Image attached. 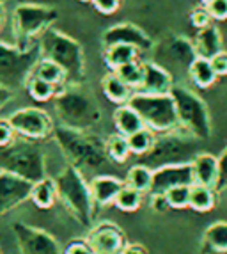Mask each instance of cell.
I'll use <instances>...</instances> for the list:
<instances>
[{"instance_id":"cell-1","label":"cell","mask_w":227,"mask_h":254,"mask_svg":"<svg viewBox=\"0 0 227 254\" xmlns=\"http://www.w3.org/2000/svg\"><path fill=\"white\" fill-rule=\"evenodd\" d=\"M52 135L67 160V165H73L80 173H96L110 162L107 142L96 133L71 130L60 125L54 128Z\"/></svg>"},{"instance_id":"cell-2","label":"cell","mask_w":227,"mask_h":254,"mask_svg":"<svg viewBox=\"0 0 227 254\" xmlns=\"http://www.w3.org/2000/svg\"><path fill=\"white\" fill-rule=\"evenodd\" d=\"M55 112L60 125L71 130L89 131L101 119V109L96 98L82 84H66L54 98Z\"/></svg>"},{"instance_id":"cell-3","label":"cell","mask_w":227,"mask_h":254,"mask_svg":"<svg viewBox=\"0 0 227 254\" xmlns=\"http://www.w3.org/2000/svg\"><path fill=\"white\" fill-rule=\"evenodd\" d=\"M41 59L59 64L66 71L67 84H82L85 75V57L82 45L60 30L48 29L39 38Z\"/></svg>"},{"instance_id":"cell-4","label":"cell","mask_w":227,"mask_h":254,"mask_svg":"<svg viewBox=\"0 0 227 254\" xmlns=\"http://www.w3.org/2000/svg\"><path fill=\"white\" fill-rule=\"evenodd\" d=\"M197 142L199 139L181 128L179 131L174 130L169 133H162L160 137H156L149 153L140 157V164L149 167L151 171L160 169L165 165L192 164V160L199 155Z\"/></svg>"},{"instance_id":"cell-5","label":"cell","mask_w":227,"mask_h":254,"mask_svg":"<svg viewBox=\"0 0 227 254\" xmlns=\"http://www.w3.org/2000/svg\"><path fill=\"white\" fill-rule=\"evenodd\" d=\"M57 199L82 226H91L94 217V199L91 187L84 180V174L73 165H66L55 178Z\"/></svg>"},{"instance_id":"cell-6","label":"cell","mask_w":227,"mask_h":254,"mask_svg":"<svg viewBox=\"0 0 227 254\" xmlns=\"http://www.w3.org/2000/svg\"><path fill=\"white\" fill-rule=\"evenodd\" d=\"M0 171L38 183L47 176V162L41 148L29 140H14L7 148H0Z\"/></svg>"},{"instance_id":"cell-7","label":"cell","mask_w":227,"mask_h":254,"mask_svg":"<svg viewBox=\"0 0 227 254\" xmlns=\"http://www.w3.org/2000/svg\"><path fill=\"white\" fill-rule=\"evenodd\" d=\"M57 20V9L41 4H20L13 11L14 45L20 50H32L36 39L41 38L54 21Z\"/></svg>"},{"instance_id":"cell-8","label":"cell","mask_w":227,"mask_h":254,"mask_svg":"<svg viewBox=\"0 0 227 254\" xmlns=\"http://www.w3.org/2000/svg\"><path fill=\"white\" fill-rule=\"evenodd\" d=\"M128 105L142 118L146 128L158 133H169L179 128L176 105L170 94L133 93Z\"/></svg>"},{"instance_id":"cell-9","label":"cell","mask_w":227,"mask_h":254,"mask_svg":"<svg viewBox=\"0 0 227 254\" xmlns=\"http://www.w3.org/2000/svg\"><path fill=\"white\" fill-rule=\"evenodd\" d=\"M170 96L176 105L179 128L188 131L199 140H206L211 135V119L206 103L185 85H174Z\"/></svg>"},{"instance_id":"cell-10","label":"cell","mask_w":227,"mask_h":254,"mask_svg":"<svg viewBox=\"0 0 227 254\" xmlns=\"http://www.w3.org/2000/svg\"><path fill=\"white\" fill-rule=\"evenodd\" d=\"M39 59V45L32 50H20L16 45L0 43V84L7 85L11 89L27 85Z\"/></svg>"},{"instance_id":"cell-11","label":"cell","mask_w":227,"mask_h":254,"mask_svg":"<svg viewBox=\"0 0 227 254\" xmlns=\"http://www.w3.org/2000/svg\"><path fill=\"white\" fill-rule=\"evenodd\" d=\"M195 59H197V52H195L194 43L183 36H170L160 47L155 48L153 63H156L172 75V71L188 73L190 66Z\"/></svg>"},{"instance_id":"cell-12","label":"cell","mask_w":227,"mask_h":254,"mask_svg":"<svg viewBox=\"0 0 227 254\" xmlns=\"http://www.w3.org/2000/svg\"><path fill=\"white\" fill-rule=\"evenodd\" d=\"M9 125L13 127L14 133L21 135L27 140H41L54 133V123L50 116L41 109L27 107V109L16 110L9 116Z\"/></svg>"},{"instance_id":"cell-13","label":"cell","mask_w":227,"mask_h":254,"mask_svg":"<svg viewBox=\"0 0 227 254\" xmlns=\"http://www.w3.org/2000/svg\"><path fill=\"white\" fill-rule=\"evenodd\" d=\"M13 233L20 254H64L54 237L34 226L14 222Z\"/></svg>"},{"instance_id":"cell-14","label":"cell","mask_w":227,"mask_h":254,"mask_svg":"<svg viewBox=\"0 0 227 254\" xmlns=\"http://www.w3.org/2000/svg\"><path fill=\"white\" fill-rule=\"evenodd\" d=\"M94 254H121L126 247V237L112 222H101V224L91 228L85 237Z\"/></svg>"},{"instance_id":"cell-15","label":"cell","mask_w":227,"mask_h":254,"mask_svg":"<svg viewBox=\"0 0 227 254\" xmlns=\"http://www.w3.org/2000/svg\"><path fill=\"white\" fill-rule=\"evenodd\" d=\"M32 185L34 183L27 182L20 176L0 171V217L30 199Z\"/></svg>"},{"instance_id":"cell-16","label":"cell","mask_w":227,"mask_h":254,"mask_svg":"<svg viewBox=\"0 0 227 254\" xmlns=\"http://www.w3.org/2000/svg\"><path fill=\"white\" fill-rule=\"evenodd\" d=\"M101 41L105 48L114 47V45H130L137 50H153L155 48L149 34H146L140 27L131 25V23H119V25L107 29Z\"/></svg>"},{"instance_id":"cell-17","label":"cell","mask_w":227,"mask_h":254,"mask_svg":"<svg viewBox=\"0 0 227 254\" xmlns=\"http://www.w3.org/2000/svg\"><path fill=\"white\" fill-rule=\"evenodd\" d=\"M194 185V169L192 164L165 165L153 171V185L149 194H165L174 187Z\"/></svg>"},{"instance_id":"cell-18","label":"cell","mask_w":227,"mask_h":254,"mask_svg":"<svg viewBox=\"0 0 227 254\" xmlns=\"http://www.w3.org/2000/svg\"><path fill=\"white\" fill-rule=\"evenodd\" d=\"M144 66V78L139 93L146 94H170L174 87L172 75L158 66L156 63H142Z\"/></svg>"},{"instance_id":"cell-19","label":"cell","mask_w":227,"mask_h":254,"mask_svg":"<svg viewBox=\"0 0 227 254\" xmlns=\"http://www.w3.org/2000/svg\"><path fill=\"white\" fill-rule=\"evenodd\" d=\"M89 187H91L94 204H98V206H109V204L115 203V197L122 190L124 183L121 180L114 178V176H109V174H98V176H94L91 180Z\"/></svg>"},{"instance_id":"cell-20","label":"cell","mask_w":227,"mask_h":254,"mask_svg":"<svg viewBox=\"0 0 227 254\" xmlns=\"http://www.w3.org/2000/svg\"><path fill=\"white\" fill-rule=\"evenodd\" d=\"M194 169V183L215 189L219 182V157L211 153H199L192 160Z\"/></svg>"},{"instance_id":"cell-21","label":"cell","mask_w":227,"mask_h":254,"mask_svg":"<svg viewBox=\"0 0 227 254\" xmlns=\"http://www.w3.org/2000/svg\"><path fill=\"white\" fill-rule=\"evenodd\" d=\"M194 47H195V52H197V57L213 59L215 55L222 52V36H220V30L215 25L201 29L197 32Z\"/></svg>"},{"instance_id":"cell-22","label":"cell","mask_w":227,"mask_h":254,"mask_svg":"<svg viewBox=\"0 0 227 254\" xmlns=\"http://www.w3.org/2000/svg\"><path fill=\"white\" fill-rule=\"evenodd\" d=\"M114 125L117 128V133H121L124 137H130L139 130H142V128H146L142 118L128 103L117 107V110L114 112Z\"/></svg>"},{"instance_id":"cell-23","label":"cell","mask_w":227,"mask_h":254,"mask_svg":"<svg viewBox=\"0 0 227 254\" xmlns=\"http://www.w3.org/2000/svg\"><path fill=\"white\" fill-rule=\"evenodd\" d=\"M101 89L105 93V96L109 98L112 103H117L119 107L126 105L130 102V98L133 96V89L128 87L124 82L119 78L115 73H109V75L103 76L101 80Z\"/></svg>"},{"instance_id":"cell-24","label":"cell","mask_w":227,"mask_h":254,"mask_svg":"<svg viewBox=\"0 0 227 254\" xmlns=\"http://www.w3.org/2000/svg\"><path fill=\"white\" fill-rule=\"evenodd\" d=\"M202 244H204L206 253L227 254V222L226 220L213 222V224L204 231Z\"/></svg>"},{"instance_id":"cell-25","label":"cell","mask_w":227,"mask_h":254,"mask_svg":"<svg viewBox=\"0 0 227 254\" xmlns=\"http://www.w3.org/2000/svg\"><path fill=\"white\" fill-rule=\"evenodd\" d=\"M30 201L41 210H48L57 201V185L55 180L45 178L41 182L34 183L32 190H30Z\"/></svg>"},{"instance_id":"cell-26","label":"cell","mask_w":227,"mask_h":254,"mask_svg":"<svg viewBox=\"0 0 227 254\" xmlns=\"http://www.w3.org/2000/svg\"><path fill=\"white\" fill-rule=\"evenodd\" d=\"M215 189L204 185H192L190 187V201H188V208H192L194 212L199 213H206L211 212L217 204V197H215Z\"/></svg>"},{"instance_id":"cell-27","label":"cell","mask_w":227,"mask_h":254,"mask_svg":"<svg viewBox=\"0 0 227 254\" xmlns=\"http://www.w3.org/2000/svg\"><path fill=\"white\" fill-rule=\"evenodd\" d=\"M32 76H38L41 80L48 82L52 85H57V87H62V85L67 84V76L66 71L60 68L59 64L52 63L48 59H39L38 64L34 66Z\"/></svg>"},{"instance_id":"cell-28","label":"cell","mask_w":227,"mask_h":254,"mask_svg":"<svg viewBox=\"0 0 227 254\" xmlns=\"http://www.w3.org/2000/svg\"><path fill=\"white\" fill-rule=\"evenodd\" d=\"M188 76L192 78L197 87L201 89H206V87H211L215 84V80L219 78L217 73H215L213 66H211L210 59H202V57H197V59L192 63L188 69Z\"/></svg>"},{"instance_id":"cell-29","label":"cell","mask_w":227,"mask_h":254,"mask_svg":"<svg viewBox=\"0 0 227 254\" xmlns=\"http://www.w3.org/2000/svg\"><path fill=\"white\" fill-rule=\"evenodd\" d=\"M137 54L139 50L130 45H114V47L105 48V63L110 69H115L124 66L128 63L137 61Z\"/></svg>"},{"instance_id":"cell-30","label":"cell","mask_w":227,"mask_h":254,"mask_svg":"<svg viewBox=\"0 0 227 254\" xmlns=\"http://www.w3.org/2000/svg\"><path fill=\"white\" fill-rule=\"evenodd\" d=\"M126 185L142 192H151V185H153V171L149 167L142 164H137L133 167H130L126 176Z\"/></svg>"},{"instance_id":"cell-31","label":"cell","mask_w":227,"mask_h":254,"mask_svg":"<svg viewBox=\"0 0 227 254\" xmlns=\"http://www.w3.org/2000/svg\"><path fill=\"white\" fill-rule=\"evenodd\" d=\"M107 153H109V158L115 164H124L128 160V157L131 155L130 144H128V139L121 133H112V135L107 137Z\"/></svg>"},{"instance_id":"cell-32","label":"cell","mask_w":227,"mask_h":254,"mask_svg":"<svg viewBox=\"0 0 227 254\" xmlns=\"http://www.w3.org/2000/svg\"><path fill=\"white\" fill-rule=\"evenodd\" d=\"M128 139V144H130V151L131 155H137V157H144L146 153H149V149L153 148V144H155V131H151L149 128H142V130H139L137 133H133V135L126 137Z\"/></svg>"},{"instance_id":"cell-33","label":"cell","mask_w":227,"mask_h":254,"mask_svg":"<svg viewBox=\"0 0 227 254\" xmlns=\"http://www.w3.org/2000/svg\"><path fill=\"white\" fill-rule=\"evenodd\" d=\"M25 87H27V91H29L30 98L36 100V102H48V100L55 98L57 93H59V91H57L59 89L57 85L48 84V82L41 80L38 76H30Z\"/></svg>"},{"instance_id":"cell-34","label":"cell","mask_w":227,"mask_h":254,"mask_svg":"<svg viewBox=\"0 0 227 254\" xmlns=\"http://www.w3.org/2000/svg\"><path fill=\"white\" fill-rule=\"evenodd\" d=\"M114 73H115L128 87H131V89H140L142 78H144V66L140 63H137V61L128 63V64H124V66H121V68H117Z\"/></svg>"},{"instance_id":"cell-35","label":"cell","mask_w":227,"mask_h":254,"mask_svg":"<svg viewBox=\"0 0 227 254\" xmlns=\"http://www.w3.org/2000/svg\"><path fill=\"white\" fill-rule=\"evenodd\" d=\"M115 206L119 208V210H122V212H137L140 208V204H142V194H140L139 190H135V189H131V187L124 185L122 187V190L119 192V195L115 197Z\"/></svg>"},{"instance_id":"cell-36","label":"cell","mask_w":227,"mask_h":254,"mask_svg":"<svg viewBox=\"0 0 227 254\" xmlns=\"http://www.w3.org/2000/svg\"><path fill=\"white\" fill-rule=\"evenodd\" d=\"M190 187H192V185L174 187V189H170L169 192H165L169 208H174V210H183V208H188Z\"/></svg>"},{"instance_id":"cell-37","label":"cell","mask_w":227,"mask_h":254,"mask_svg":"<svg viewBox=\"0 0 227 254\" xmlns=\"http://www.w3.org/2000/svg\"><path fill=\"white\" fill-rule=\"evenodd\" d=\"M211 20H213V18L210 16V13H208L206 7H197V9L192 11V14H190V21H192V25L197 27L199 30L210 27Z\"/></svg>"},{"instance_id":"cell-38","label":"cell","mask_w":227,"mask_h":254,"mask_svg":"<svg viewBox=\"0 0 227 254\" xmlns=\"http://www.w3.org/2000/svg\"><path fill=\"white\" fill-rule=\"evenodd\" d=\"M217 192L227 190V148L224 149V153L219 157V182L215 187Z\"/></svg>"},{"instance_id":"cell-39","label":"cell","mask_w":227,"mask_h":254,"mask_svg":"<svg viewBox=\"0 0 227 254\" xmlns=\"http://www.w3.org/2000/svg\"><path fill=\"white\" fill-rule=\"evenodd\" d=\"M206 9L213 20H227V0H213Z\"/></svg>"},{"instance_id":"cell-40","label":"cell","mask_w":227,"mask_h":254,"mask_svg":"<svg viewBox=\"0 0 227 254\" xmlns=\"http://www.w3.org/2000/svg\"><path fill=\"white\" fill-rule=\"evenodd\" d=\"M14 142V130L7 119H0V148H7Z\"/></svg>"},{"instance_id":"cell-41","label":"cell","mask_w":227,"mask_h":254,"mask_svg":"<svg viewBox=\"0 0 227 254\" xmlns=\"http://www.w3.org/2000/svg\"><path fill=\"white\" fill-rule=\"evenodd\" d=\"M93 5L103 14H112L115 13L121 5V0H93Z\"/></svg>"},{"instance_id":"cell-42","label":"cell","mask_w":227,"mask_h":254,"mask_svg":"<svg viewBox=\"0 0 227 254\" xmlns=\"http://www.w3.org/2000/svg\"><path fill=\"white\" fill-rule=\"evenodd\" d=\"M211 61V66H213L217 76H226L227 75V52H220L217 54Z\"/></svg>"},{"instance_id":"cell-43","label":"cell","mask_w":227,"mask_h":254,"mask_svg":"<svg viewBox=\"0 0 227 254\" xmlns=\"http://www.w3.org/2000/svg\"><path fill=\"white\" fill-rule=\"evenodd\" d=\"M64 254H94L85 240H75L64 249Z\"/></svg>"},{"instance_id":"cell-44","label":"cell","mask_w":227,"mask_h":254,"mask_svg":"<svg viewBox=\"0 0 227 254\" xmlns=\"http://www.w3.org/2000/svg\"><path fill=\"white\" fill-rule=\"evenodd\" d=\"M151 208L155 212H164L169 208L165 194H151Z\"/></svg>"},{"instance_id":"cell-45","label":"cell","mask_w":227,"mask_h":254,"mask_svg":"<svg viewBox=\"0 0 227 254\" xmlns=\"http://www.w3.org/2000/svg\"><path fill=\"white\" fill-rule=\"evenodd\" d=\"M13 98H14V89H11V87H7V85H4V84H0V110L4 109Z\"/></svg>"},{"instance_id":"cell-46","label":"cell","mask_w":227,"mask_h":254,"mask_svg":"<svg viewBox=\"0 0 227 254\" xmlns=\"http://www.w3.org/2000/svg\"><path fill=\"white\" fill-rule=\"evenodd\" d=\"M121 254H147V251L140 244H126Z\"/></svg>"},{"instance_id":"cell-47","label":"cell","mask_w":227,"mask_h":254,"mask_svg":"<svg viewBox=\"0 0 227 254\" xmlns=\"http://www.w3.org/2000/svg\"><path fill=\"white\" fill-rule=\"evenodd\" d=\"M4 21H5V5L0 2V29L4 25Z\"/></svg>"},{"instance_id":"cell-48","label":"cell","mask_w":227,"mask_h":254,"mask_svg":"<svg viewBox=\"0 0 227 254\" xmlns=\"http://www.w3.org/2000/svg\"><path fill=\"white\" fill-rule=\"evenodd\" d=\"M201 2H202V4H204V5H208V4H211L213 0H201Z\"/></svg>"},{"instance_id":"cell-49","label":"cell","mask_w":227,"mask_h":254,"mask_svg":"<svg viewBox=\"0 0 227 254\" xmlns=\"http://www.w3.org/2000/svg\"><path fill=\"white\" fill-rule=\"evenodd\" d=\"M80 2H93V0H80Z\"/></svg>"},{"instance_id":"cell-50","label":"cell","mask_w":227,"mask_h":254,"mask_svg":"<svg viewBox=\"0 0 227 254\" xmlns=\"http://www.w3.org/2000/svg\"><path fill=\"white\" fill-rule=\"evenodd\" d=\"M0 2H2V4H5V2H9V0H0Z\"/></svg>"},{"instance_id":"cell-51","label":"cell","mask_w":227,"mask_h":254,"mask_svg":"<svg viewBox=\"0 0 227 254\" xmlns=\"http://www.w3.org/2000/svg\"><path fill=\"white\" fill-rule=\"evenodd\" d=\"M0 254H2V253H0Z\"/></svg>"}]
</instances>
